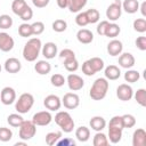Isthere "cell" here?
Returning <instances> with one entry per match:
<instances>
[{
    "label": "cell",
    "instance_id": "1",
    "mask_svg": "<svg viewBox=\"0 0 146 146\" xmlns=\"http://www.w3.org/2000/svg\"><path fill=\"white\" fill-rule=\"evenodd\" d=\"M41 48H42V44H41V40L39 38L30 39L24 44V48H23L24 59L27 60V62H34L39 56V54L41 51Z\"/></svg>",
    "mask_w": 146,
    "mask_h": 146
},
{
    "label": "cell",
    "instance_id": "2",
    "mask_svg": "<svg viewBox=\"0 0 146 146\" xmlns=\"http://www.w3.org/2000/svg\"><path fill=\"white\" fill-rule=\"evenodd\" d=\"M124 127L122 123V119L119 115L113 116L108 123V139L112 144H117L122 138V131Z\"/></svg>",
    "mask_w": 146,
    "mask_h": 146
},
{
    "label": "cell",
    "instance_id": "3",
    "mask_svg": "<svg viewBox=\"0 0 146 146\" xmlns=\"http://www.w3.org/2000/svg\"><path fill=\"white\" fill-rule=\"evenodd\" d=\"M108 87H110V83L106 78L96 79L90 88V91H89L90 98L94 100H102L103 98H105V96L108 91Z\"/></svg>",
    "mask_w": 146,
    "mask_h": 146
},
{
    "label": "cell",
    "instance_id": "4",
    "mask_svg": "<svg viewBox=\"0 0 146 146\" xmlns=\"http://www.w3.org/2000/svg\"><path fill=\"white\" fill-rule=\"evenodd\" d=\"M55 122L56 124L66 133H70L74 129V121L68 112L65 111H59L55 115Z\"/></svg>",
    "mask_w": 146,
    "mask_h": 146
},
{
    "label": "cell",
    "instance_id": "5",
    "mask_svg": "<svg viewBox=\"0 0 146 146\" xmlns=\"http://www.w3.org/2000/svg\"><path fill=\"white\" fill-rule=\"evenodd\" d=\"M33 104H34V97H33V95H31L29 92H24L16 100L15 108H16V111L18 113L24 114V113H27L32 108Z\"/></svg>",
    "mask_w": 146,
    "mask_h": 146
},
{
    "label": "cell",
    "instance_id": "6",
    "mask_svg": "<svg viewBox=\"0 0 146 146\" xmlns=\"http://www.w3.org/2000/svg\"><path fill=\"white\" fill-rule=\"evenodd\" d=\"M19 128V131H18V136L22 140H29L31 138H33L35 136V132H36V125L31 121L29 120H24L22 122V124L18 127Z\"/></svg>",
    "mask_w": 146,
    "mask_h": 146
},
{
    "label": "cell",
    "instance_id": "7",
    "mask_svg": "<svg viewBox=\"0 0 146 146\" xmlns=\"http://www.w3.org/2000/svg\"><path fill=\"white\" fill-rule=\"evenodd\" d=\"M121 14H122V3L120 0H115L106 9V17L113 22L117 21L121 17Z\"/></svg>",
    "mask_w": 146,
    "mask_h": 146
},
{
    "label": "cell",
    "instance_id": "8",
    "mask_svg": "<svg viewBox=\"0 0 146 146\" xmlns=\"http://www.w3.org/2000/svg\"><path fill=\"white\" fill-rule=\"evenodd\" d=\"M52 120V116L50 114L49 111H40V112H36L33 117H32V122L35 124V125H48Z\"/></svg>",
    "mask_w": 146,
    "mask_h": 146
},
{
    "label": "cell",
    "instance_id": "9",
    "mask_svg": "<svg viewBox=\"0 0 146 146\" xmlns=\"http://www.w3.org/2000/svg\"><path fill=\"white\" fill-rule=\"evenodd\" d=\"M62 104L67 110H74L80 105V97L74 92H67L63 96Z\"/></svg>",
    "mask_w": 146,
    "mask_h": 146
},
{
    "label": "cell",
    "instance_id": "10",
    "mask_svg": "<svg viewBox=\"0 0 146 146\" xmlns=\"http://www.w3.org/2000/svg\"><path fill=\"white\" fill-rule=\"evenodd\" d=\"M0 100L3 105H10L16 100V91L11 87H5L0 92Z\"/></svg>",
    "mask_w": 146,
    "mask_h": 146
},
{
    "label": "cell",
    "instance_id": "11",
    "mask_svg": "<svg viewBox=\"0 0 146 146\" xmlns=\"http://www.w3.org/2000/svg\"><path fill=\"white\" fill-rule=\"evenodd\" d=\"M66 82H67L68 88H70L71 90H73V91H78V90L82 89L83 86H84L83 79H82L80 75L74 74V73L68 74V76H67V79H66Z\"/></svg>",
    "mask_w": 146,
    "mask_h": 146
},
{
    "label": "cell",
    "instance_id": "12",
    "mask_svg": "<svg viewBox=\"0 0 146 146\" xmlns=\"http://www.w3.org/2000/svg\"><path fill=\"white\" fill-rule=\"evenodd\" d=\"M116 96L120 100H123V102H128L132 98L133 96V91H132V88L127 84V83H122L120 84L117 88H116Z\"/></svg>",
    "mask_w": 146,
    "mask_h": 146
},
{
    "label": "cell",
    "instance_id": "13",
    "mask_svg": "<svg viewBox=\"0 0 146 146\" xmlns=\"http://www.w3.org/2000/svg\"><path fill=\"white\" fill-rule=\"evenodd\" d=\"M43 105L49 111H58L62 106V100L56 95H48L43 99Z\"/></svg>",
    "mask_w": 146,
    "mask_h": 146
},
{
    "label": "cell",
    "instance_id": "14",
    "mask_svg": "<svg viewBox=\"0 0 146 146\" xmlns=\"http://www.w3.org/2000/svg\"><path fill=\"white\" fill-rule=\"evenodd\" d=\"M15 41L13 36H10L6 32H0V50L3 52H8L14 48Z\"/></svg>",
    "mask_w": 146,
    "mask_h": 146
},
{
    "label": "cell",
    "instance_id": "15",
    "mask_svg": "<svg viewBox=\"0 0 146 146\" xmlns=\"http://www.w3.org/2000/svg\"><path fill=\"white\" fill-rule=\"evenodd\" d=\"M135 57L130 52H124V54H120V57H119V65L123 68H131L133 65H135Z\"/></svg>",
    "mask_w": 146,
    "mask_h": 146
},
{
    "label": "cell",
    "instance_id": "16",
    "mask_svg": "<svg viewBox=\"0 0 146 146\" xmlns=\"http://www.w3.org/2000/svg\"><path fill=\"white\" fill-rule=\"evenodd\" d=\"M21 68H22L21 62L15 57H10L5 62V70L8 73H18Z\"/></svg>",
    "mask_w": 146,
    "mask_h": 146
},
{
    "label": "cell",
    "instance_id": "17",
    "mask_svg": "<svg viewBox=\"0 0 146 146\" xmlns=\"http://www.w3.org/2000/svg\"><path fill=\"white\" fill-rule=\"evenodd\" d=\"M146 144V131L143 128L136 129L132 135V145L133 146H145Z\"/></svg>",
    "mask_w": 146,
    "mask_h": 146
},
{
    "label": "cell",
    "instance_id": "18",
    "mask_svg": "<svg viewBox=\"0 0 146 146\" xmlns=\"http://www.w3.org/2000/svg\"><path fill=\"white\" fill-rule=\"evenodd\" d=\"M76 39L80 43H83V44H88V43H91L92 40H94V34L90 30H87V29H81L78 31L76 33Z\"/></svg>",
    "mask_w": 146,
    "mask_h": 146
},
{
    "label": "cell",
    "instance_id": "19",
    "mask_svg": "<svg viewBox=\"0 0 146 146\" xmlns=\"http://www.w3.org/2000/svg\"><path fill=\"white\" fill-rule=\"evenodd\" d=\"M41 51H42V55L47 59H51V58H54L57 55V51H58L57 44L54 43V42H47L46 44L42 46Z\"/></svg>",
    "mask_w": 146,
    "mask_h": 146
},
{
    "label": "cell",
    "instance_id": "20",
    "mask_svg": "<svg viewBox=\"0 0 146 146\" xmlns=\"http://www.w3.org/2000/svg\"><path fill=\"white\" fill-rule=\"evenodd\" d=\"M122 50H123V44H122V42L120 40L113 39L107 44V52L111 56H117V55H120L122 52Z\"/></svg>",
    "mask_w": 146,
    "mask_h": 146
},
{
    "label": "cell",
    "instance_id": "21",
    "mask_svg": "<svg viewBox=\"0 0 146 146\" xmlns=\"http://www.w3.org/2000/svg\"><path fill=\"white\" fill-rule=\"evenodd\" d=\"M104 74L107 80H117L121 76V71L116 65H108L105 67Z\"/></svg>",
    "mask_w": 146,
    "mask_h": 146
},
{
    "label": "cell",
    "instance_id": "22",
    "mask_svg": "<svg viewBox=\"0 0 146 146\" xmlns=\"http://www.w3.org/2000/svg\"><path fill=\"white\" fill-rule=\"evenodd\" d=\"M89 124H90V128L92 130L102 131L106 127V121H105V119L103 116H94V117H91Z\"/></svg>",
    "mask_w": 146,
    "mask_h": 146
},
{
    "label": "cell",
    "instance_id": "23",
    "mask_svg": "<svg viewBox=\"0 0 146 146\" xmlns=\"http://www.w3.org/2000/svg\"><path fill=\"white\" fill-rule=\"evenodd\" d=\"M122 9L128 14H135L139 9L138 0H124L122 2Z\"/></svg>",
    "mask_w": 146,
    "mask_h": 146
},
{
    "label": "cell",
    "instance_id": "24",
    "mask_svg": "<svg viewBox=\"0 0 146 146\" xmlns=\"http://www.w3.org/2000/svg\"><path fill=\"white\" fill-rule=\"evenodd\" d=\"M34 70L40 75H46L51 71V65L47 60H39L34 65Z\"/></svg>",
    "mask_w": 146,
    "mask_h": 146
},
{
    "label": "cell",
    "instance_id": "25",
    "mask_svg": "<svg viewBox=\"0 0 146 146\" xmlns=\"http://www.w3.org/2000/svg\"><path fill=\"white\" fill-rule=\"evenodd\" d=\"M75 137H76V139H78L79 141H81V143L87 141V140L90 138V130H89V128H87V127H84V125L79 127V128L75 130Z\"/></svg>",
    "mask_w": 146,
    "mask_h": 146
},
{
    "label": "cell",
    "instance_id": "26",
    "mask_svg": "<svg viewBox=\"0 0 146 146\" xmlns=\"http://www.w3.org/2000/svg\"><path fill=\"white\" fill-rule=\"evenodd\" d=\"M26 7H27V3L25 0H14L11 3V10L17 16H19Z\"/></svg>",
    "mask_w": 146,
    "mask_h": 146
},
{
    "label": "cell",
    "instance_id": "27",
    "mask_svg": "<svg viewBox=\"0 0 146 146\" xmlns=\"http://www.w3.org/2000/svg\"><path fill=\"white\" fill-rule=\"evenodd\" d=\"M108 138L106 137L105 133L100 132V131H97V133L94 136V140H92V144L94 146H106L108 145Z\"/></svg>",
    "mask_w": 146,
    "mask_h": 146
},
{
    "label": "cell",
    "instance_id": "28",
    "mask_svg": "<svg viewBox=\"0 0 146 146\" xmlns=\"http://www.w3.org/2000/svg\"><path fill=\"white\" fill-rule=\"evenodd\" d=\"M88 0H70L68 9L71 13H79L86 5Z\"/></svg>",
    "mask_w": 146,
    "mask_h": 146
},
{
    "label": "cell",
    "instance_id": "29",
    "mask_svg": "<svg viewBox=\"0 0 146 146\" xmlns=\"http://www.w3.org/2000/svg\"><path fill=\"white\" fill-rule=\"evenodd\" d=\"M120 32H121V29H120V26L117 24L110 23L107 25L106 30H105V35L108 36V38H115V36H117L120 34Z\"/></svg>",
    "mask_w": 146,
    "mask_h": 146
},
{
    "label": "cell",
    "instance_id": "30",
    "mask_svg": "<svg viewBox=\"0 0 146 146\" xmlns=\"http://www.w3.org/2000/svg\"><path fill=\"white\" fill-rule=\"evenodd\" d=\"M24 121V119L22 117V115L17 114V113H13V114H9L8 117H7V122L9 125L14 127V128H18L22 122Z\"/></svg>",
    "mask_w": 146,
    "mask_h": 146
},
{
    "label": "cell",
    "instance_id": "31",
    "mask_svg": "<svg viewBox=\"0 0 146 146\" xmlns=\"http://www.w3.org/2000/svg\"><path fill=\"white\" fill-rule=\"evenodd\" d=\"M60 138H62V132L60 131H51V132H48L46 135V143H47V145L52 146V145H56V143Z\"/></svg>",
    "mask_w": 146,
    "mask_h": 146
},
{
    "label": "cell",
    "instance_id": "32",
    "mask_svg": "<svg viewBox=\"0 0 146 146\" xmlns=\"http://www.w3.org/2000/svg\"><path fill=\"white\" fill-rule=\"evenodd\" d=\"M140 78V74L138 71L136 70H128L125 73H124V80L129 83H135L139 80Z\"/></svg>",
    "mask_w": 146,
    "mask_h": 146
},
{
    "label": "cell",
    "instance_id": "33",
    "mask_svg": "<svg viewBox=\"0 0 146 146\" xmlns=\"http://www.w3.org/2000/svg\"><path fill=\"white\" fill-rule=\"evenodd\" d=\"M18 34L23 38H29L32 35V27H31V24H27V23H23L18 26Z\"/></svg>",
    "mask_w": 146,
    "mask_h": 146
},
{
    "label": "cell",
    "instance_id": "34",
    "mask_svg": "<svg viewBox=\"0 0 146 146\" xmlns=\"http://www.w3.org/2000/svg\"><path fill=\"white\" fill-rule=\"evenodd\" d=\"M88 62L90 63V65L95 72H99L104 68V60L99 57H92V58L88 59Z\"/></svg>",
    "mask_w": 146,
    "mask_h": 146
},
{
    "label": "cell",
    "instance_id": "35",
    "mask_svg": "<svg viewBox=\"0 0 146 146\" xmlns=\"http://www.w3.org/2000/svg\"><path fill=\"white\" fill-rule=\"evenodd\" d=\"M135 99H136V102H137L140 106L145 107V106H146V90H145L144 88L138 89V90L136 91V94H135Z\"/></svg>",
    "mask_w": 146,
    "mask_h": 146
},
{
    "label": "cell",
    "instance_id": "36",
    "mask_svg": "<svg viewBox=\"0 0 146 146\" xmlns=\"http://www.w3.org/2000/svg\"><path fill=\"white\" fill-rule=\"evenodd\" d=\"M86 15H87L88 22H89V23H91V24H94V23H97V22L99 21V17H100V15H99V11H98L97 9H95V8L88 9V10L86 11Z\"/></svg>",
    "mask_w": 146,
    "mask_h": 146
},
{
    "label": "cell",
    "instance_id": "37",
    "mask_svg": "<svg viewBox=\"0 0 146 146\" xmlns=\"http://www.w3.org/2000/svg\"><path fill=\"white\" fill-rule=\"evenodd\" d=\"M133 30L139 32V33H144L146 32V19L145 18H137L133 21Z\"/></svg>",
    "mask_w": 146,
    "mask_h": 146
},
{
    "label": "cell",
    "instance_id": "38",
    "mask_svg": "<svg viewBox=\"0 0 146 146\" xmlns=\"http://www.w3.org/2000/svg\"><path fill=\"white\" fill-rule=\"evenodd\" d=\"M64 67L68 72H75L79 68V62L76 60V58L66 59V60H64Z\"/></svg>",
    "mask_w": 146,
    "mask_h": 146
},
{
    "label": "cell",
    "instance_id": "39",
    "mask_svg": "<svg viewBox=\"0 0 146 146\" xmlns=\"http://www.w3.org/2000/svg\"><path fill=\"white\" fill-rule=\"evenodd\" d=\"M13 18L9 16V15H0V29H3V30H7L9 27L13 26Z\"/></svg>",
    "mask_w": 146,
    "mask_h": 146
},
{
    "label": "cell",
    "instance_id": "40",
    "mask_svg": "<svg viewBox=\"0 0 146 146\" xmlns=\"http://www.w3.org/2000/svg\"><path fill=\"white\" fill-rule=\"evenodd\" d=\"M122 119V123L124 128H132L136 124V117L131 114H124L121 116Z\"/></svg>",
    "mask_w": 146,
    "mask_h": 146
},
{
    "label": "cell",
    "instance_id": "41",
    "mask_svg": "<svg viewBox=\"0 0 146 146\" xmlns=\"http://www.w3.org/2000/svg\"><path fill=\"white\" fill-rule=\"evenodd\" d=\"M13 138V131L9 128L6 127H1L0 128V141H9Z\"/></svg>",
    "mask_w": 146,
    "mask_h": 146
},
{
    "label": "cell",
    "instance_id": "42",
    "mask_svg": "<svg viewBox=\"0 0 146 146\" xmlns=\"http://www.w3.org/2000/svg\"><path fill=\"white\" fill-rule=\"evenodd\" d=\"M66 29H67V23L64 19H56L52 23V30L55 32L60 33V32H64Z\"/></svg>",
    "mask_w": 146,
    "mask_h": 146
},
{
    "label": "cell",
    "instance_id": "43",
    "mask_svg": "<svg viewBox=\"0 0 146 146\" xmlns=\"http://www.w3.org/2000/svg\"><path fill=\"white\" fill-rule=\"evenodd\" d=\"M50 82H51V84L55 86V87H62V86H64V83L66 82V80H65V78H64L62 74L56 73V74H52V75H51Z\"/></svg>",
    "mask_w": 146,
    "mask_h": 146
},
{
    "label": "cell",
    "instance_id": "44",
    "mask_svg": "<svg viewBox=\"0 0 146 146\" xmlns=\"http://www.w3.org/2000/svg\"><path fill=\"white\" fill-rule=\"evenodd\" d=\"M75 23H76V25H79V26H81V27H83V26H86V25L89 24L88 18H87V15H86V11H81V13H79V14L76 15V17H75Z\"/></svg>",
    "mask_w": 146,
    "mask_h": 146
},
{
    "label": "cell",
    "instance_id": "45",
    "mask_svg": "<svg viewBox=\"0 0 146 146\" xmlns=\"http://www.w3.org/2000/svg\"><path fill=\"white\" fill-rule=\"evenodd\" d=\"M31 27H32V34L34 35H40L44 31V24L42 22H34L33 24H31Z\"/></svg>",
    "mask_w": 146,
    "mask_h": 146
},
{
    "label": "cell",
    "instance_id": "46",
    "mask_svg": "<svg viewBox=\"0 0 146 146\" xmlns=\"http://www.w3.org/2000/svg\"><path fill=\"white\" fill-rule=\"evenodd\" d=\"M59 57L60 59L63 60H66V59H71V58H75V54L73 50L66 48V49H63L60 52H59Z\"/></svg>",
    "mask_w": 146,
    "mask_h": 146
},
{
    "label": "cell",
    "instance_id": "47",
    "mask_svg": "<svg viewBox=\"0 0 146 146\" xmlns=\"http://www.w3.org/2000/svg\"><path fill=\"white\" fill-rule=\"evenodd\" d=\"M19 17H21V19H23L24 22H27V21H30L32 17H33V10L31 9V7H26L25 9H24V11L19 15Z\"/></svg>",
    "mask_w": 146,
    "mask_h": 146
},
{
    "label": "cell",
    "instance_id": "48",
    "mask_svg": "<svg viewBox=\"0 0 146 146\" xmlns=\"http://www.w3.org/2000/svg\"><path fill=\"white\" fill-rule=\"evenodd\" d=\"M82 72L87 75V76H91V75H94L96 72L94 71V68L91 67V65H90V63L88 62V60H86L83 64H82Z\"/></svg>",
    "mask_w": 146,
    "mask_h": 146
},
{
    "label": "cell",
    "instance_id": "49",
    "mask_svg": "<svg viewBox=\"0 0 146 146\" xmlns=\"http://www.w3.org/2000/svg\"><path fill=\"white\" fill-rule=\"evenodd\" d=\"M135 43H136V46H137L138 49H140L143 51L146 50V38L145 36H138L136 39Z\"/></svg>",
    "mask_w": 146,
    "mask_h": 146
},
{
    "label": "cell",
    "instance_id": "50",
    "mask_svg": "<svg viewBox=\"0 0 146 146\" xmlns=\"http://www.w3.org/2000/svg\"><path fill=\"white\" fill-rule=\"evenodd\" d=\"M110 24L108 21H102L98 25H97V33L99 35H105V30L107 27V25Z\"/></svg>",
    "mask_w": 146,
    "mask_h": 146
},
{
    "label": "cell",
    "instance_id": "51",
    "mask_svg": "<svg viewBox=\"0 0 146 146\" xmlns=\"http://www.w3.org/2000/svg\"><path fill=\"white\" fill-rule=\"evenodd\" d=\"M50 0H32V3L36 7V8H44L46 6H48Z\"/></svg>",
    "mask_w": 146,
    "mask_h": 146
},
{
    "label": "cell",
    "instance_id": "52",
    "mask_svg": "<svg viewBox=\"0 0 146 146\" xmlns=\"http://www.w3.org/2000/svg\"><path fill=\"white\" fill-rule=\"evenodd\" d=\"M56 145H58V146H63V145H64V146H67V145H68V146H74L75 143H74V140L67 138V139H64V140H60V139H59V140L56 143Z\"/></svg>",
    "mask_w": 146,
    "mask_h": 146
},
{
    "label": "cell",
    "instance_id": "53",
    "mask_svg": "<svg viewBox=\"0 0 146 146\" xmlns=\"http://www.w3.org/2000/svg\"><path fill=\"white\" fill-rule=\"evenodd\" d=\"M68 3H70V0H57V5L59 8L64 9V8H67L68 7Z\"/></svg>",
    "mask_w": 146,
    "mask_h": 146
},
{
    "label": "cell",
    "instance_id": "54",
    "mask_svg": "<svg viewBox=\"0 0 146 146\" xmlns=\"http://www.w3.org/2000/svg\"><path fill=\"white\" fill-rule=\"evenodd\" d=\"M139 9H140V11H141V15L145 17L146 16V2L144 1V2H141V5H139Z\"/></svg>",
    "mask_w": 146,
    "mask_h": 146
},
{
    "label": "cell",
    "instance_id": "55",
    "mask_svg": "<svg viewBox=\"0 0 146 146\" xmlns=\"http://www.w3.org/2000/svg\"><path fill=\"white\" fill-rule=\"evenodd\" d=\"M18 145H26V143L25 141H18V143L15 144V146H18Z\"/></svg>",
    "mask_w": 146,
    "mask_h": 146
},
{
    "label": "cell",
    "instance_id": "56",
    "mask_svg": "<svg viewBox=\"0 0 146 146\" xmlns=\"http://www.w3.org/2000/svg\"><path fill=\"white\" fill-rule=\"evenodd\" d=\"M0 72H1V65H0Z\"/></svg>",
    "mask_w": 146,
    "mask_h": 146
}]
</instances>
